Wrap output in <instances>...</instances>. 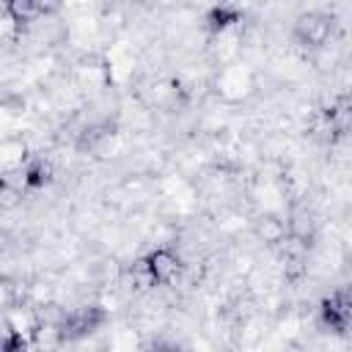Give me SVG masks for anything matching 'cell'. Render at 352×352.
I'll return each mask as SVG.
<instances>
[{"label":"cell","instance_id":"5","mask_svg":"<svg viewBox=\"0 0 352 352\" xmlns=\"http://www.w3.org/2000/svg\"><path fill=\"white\" fill-rule=\"evenodd\" d=\"M0 352H33V338H30L25 330H19L11 319H3Z\"/></svg>","mask_w":352,"mask_h":352},{"label":"cell","instance_id":"2","mask_svg":"<svg viewBox=\"0 0 352 352\" xmlns=\"http://www.w3.org/2000/svg\"><path fill=\"white\" fill-rule=\"evenodd\" d=\"M113 322V311L102 297H88L66 305L55 319H52V333L55 341L63 346L85 344L96 336H102Z\"/></svg>","mask_w":352,"mask_h":352},{"label":"cell","instance_id":"6","mask_svg":"<svg viewBox=\"0 0 352 352\" xmlns=\"http://www.w3.org/2000/svg\"><path fill=\"white\" fill-rule=\"evenodd\" d=\"M140 352H184V346H182L179 341H173L170 336L151 333V336H146V338H143Z\"/></svg>","mask_w":352,"mask_h":352},{"label":"cell","instance_id":"3","mask_svg":"<svg viewBox=\"0 0 352 352\" xmlns=\"http://www.w3.org/2000/svg\"><path fill=\"white\" fill-rule=\"evenodd\" d=\"M308 132L319 146H341L352 140V80L338 85L308 118Z\"/></svg>","mask_w":352,"mask_h":352},{"label":"cell","instance_id":"4","mask_svg":"<svg viewBox=\"0 0 352 352\" xmlns=\"http://www.w3.org/2000/svg\"><path fill=\"white\" fill-rule=\"evenodd\" d=\"M248 16V3H204L201 8V30L209 38L226 36L236 30Z\"/></svg>","mask_w":352,"mask_h":352},{"label":"cell","instance_id":"1","mask_svg":"<svg viewBox=\"0 0 352 352\" xmlns=\"http://www.w3.org/2000/svg\"><path fill=\"white\" fill-rule=\"evenodd\" d=\"M190 261L184 256V250L173 242H160L146 248L143 253H138V258L132 261V275L140 283V289L148 292H162V289H173L187 278Z\"/></svg>","mask_w":352,"mask_h":352}]
</instances>
